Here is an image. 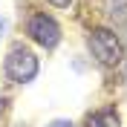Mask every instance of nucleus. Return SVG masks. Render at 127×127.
<instances>
[{
	"mask_svg": "<svg viewBox=\"0 0 127 127\" xmlns=\"http://www.w3.org/2000/svg\"><path fill=\"white\" fill-rule=\"evenodd\" d=\"M6 75L12 81H17V84L32 81L35 75H38V58L32 55L29 49H23V46L12 49L9 58H6Z\"/></svg>",
	"mask_w": 127,
	"mask_h": 127,
	"instance_id": "obj_2",
	"label": "nucleus"
},
{
	"mask_svg": "<svg viewBox=\"0 0 127 127\" xmlns=\"http://www.w3.org/2000/svg\"><path fill=\"white\" fill-rule=\"evenodd\" d=\"M46 127H75V124L66 121V119H58V121H52V124H46Z\"/></svg>",
	"mask_w": 127,
	"mask_h": 127,
	"instance_id": "obj_6",
	"label": "nucleus"
},
{
	"mask_svg": "<svg viewBox=\"0 0 127 127\" xmlns=\"http://www.w3.org/2000/svg\"><path fill=\"white\" fill-rule=\"evenodd\" d=\"M119 113L116 110H101V113H93L87 119V127H119Z\"/></svg>",
	"mask_w": 127,
	"mask_h": 127,
	"instance_id": "obj_4",
	"label": "nucleus"
},
{
	"mask_svg": "<svg viewBox=\"0 0 127 127\" xmlns=\"http://www.w3.org/2000/svg\"><path fill=\"white\" fill-rule=\"evenodd\" d=\"M90 52L101 64L113 66V64H119L121 55H124V46H121V38L116 32L110 29H93L90 32Z\"/></svg>",
	"mask_w": 127,
	"mask_h": 127,
	"instance_id": "obj_1",
	"label": "nucleus"
},
{
	"mask_svg": "<svg viewBox=\"0 0 127 127\" xmlns=\"http://www.w3.org/2000/svg\"><path fill=\"white\" fill-rule=\"evenodd\" d=\"M116 23H119V32L124 35V43H127V9H119L116 12Z\"/></svg>",
	"mask_w": 127,
	"mask_h": 127,
	"instance_id": "obj_5",
	"label": "nucleus"
},
{
	"mask_svg": "<svg viewBox=\"0 0 127 127\" xmlns=\"http://www.w3.org/2000/svg\"><path fill=\"white\" fill-rule=\"evenodd\" d=\"M49 3H52V6H58V9H66L72 0H49Z\"/></svg>",
	"mask_w": 127,
	"mask_h": 127,
	"instance_id": "obj_7",
	"label": "nucleus"
},
{
	"mask_svg": "<svg viewBox=\"0 0 127 127\" xmlns=\"http://www.w3.org/2000/svg\"><path fill=\"white\" fill-rule=\"evenodd\" d=\"M29 35H32V40H38L40 46H46V49H52L58 40H61L58 23L52 20V17H46V15H35L29 20Z\"/></svg>",
	"mask_w": 127,
	"mask_h": 127,
	"instance_id": "obj_3",
	"label": "nucleus"
}]
</instances>
